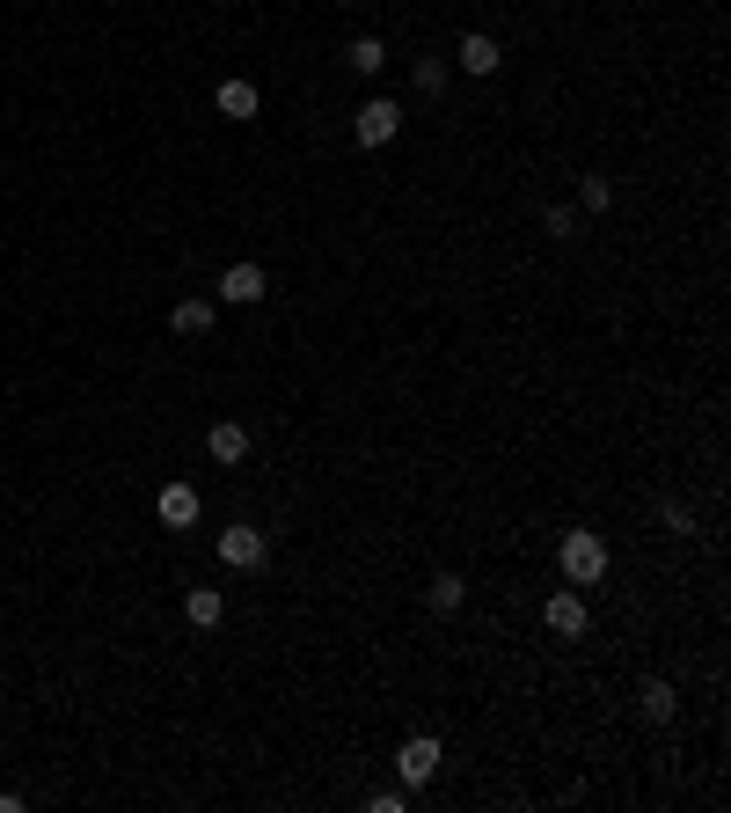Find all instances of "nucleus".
<instances>
[{
	"label": "nucleus",
	"mask_w": 731,
	"mask_h": 813,
	"mask_svg": "<svg viewBox=\"0 0 731 813\" xmlns=\"http://www.w3.org/2000/svg\"><path fill=\"white\" fill-rule=\"evenodd\" d=\"M557 565H563V579H571V586H600V579H608V543H600L592 528H571L557 543Z\"/></svg>",
	"instance_id": "obj_1"
},
{
	"label": "nucleus",
	"mask_w": 731,
	"mask_h": 813,
	"mask_svg": "<svg viewBox=\"0 0 731 813\" xmlns=\"http://www.w3.org/2000/svg\"><path fill=\"white\" fill-rule=\"evenodd\" d=\"M351 132H359V147H388L402 132V110H395V96H373V103L351 118Z\"/></svg>",
	"instance_id": "obj_2"
},
{
	"label": "nucleus",
	"mask_w": 731,
	"mask_h": 813,
	"mask_svg": "<svg viewBox=\"0 0 731 813\" xmlns=\"http://www.w3.org/2000/svg\"><path fill=\"white\" fill-rule=\"evenodd\" d=\"M263 294H271V271H263V265H227L220 271V301L227 308H257Z\"/></svg>",
	"instance_id": "obj_3"
},
{
	"label": "nucleus",
	"mask_w": 731,
	"mask_h": 813,
	"mask_svg": "<svg viewBox=\"0 0 731 813\" xmlns=\"http://www.w3.org/2000/svg\"><path fill=\"white\" fill-rule=\"evenodd\" d=\"M453 67L475 73V81H490V73L505 67V44H498V37H483V30H469L461 44H453Z\"/></svg>",
	"instance_id": "obj_4"
},
{
	"label": "nucleus",
	"mask_w": 731,
	"mask_h": 813,
	"mask_svg": "<svg viewBox=\"0 0 731 813\" xmlns=\"http://www.w3.org/2000/svg\"><path fill=\"white\" fill-rule=\"evenodd\" d=\"M220 565H234V572H257V565H263V528H249V520L220 528Z\"/></svg>",
	"instance_id": "obj_5"
},
{
	"label": "nucleus",
	"mask_w": 731,
	"mask_h": 813,
	"mask_svg": "<svg viewBox=\"0 0 731 813\" xmlns=\"http://www.w3.org/2000/svg\"><path fill=\"white\" fill-rule=\"evenodd\" d=\"M439 762H447V755H439V741H402V747H395V777H402V784H432Z\"/></svg>",
	"instance_id": "obj_6"
},
{
	"label": "nucleus",
	"mask_w": 731,
	"mask_h": 813,
	"mask_svg": "<svg viewBox=\"0 0 731 813\" xmlns=\"http://www.w3.org/2000/svg\"><path fill=\"white\" fill-rule=\"evenodd\" d=\"M154 513H161V528H198V492L191 484H161V498H154Z\"/></svg>",
	"instance_id": "obj_7"
},
{
	"label": "nucleus",
	"mask_w": 731,
	"mask_h": 813,
	"mask_svg": "<svg viewBox=\"0 0 731 813\" xmlns=\"http://www.w3.org/2000/svg\"><path fill=\"white\" fill-rule=\"evenodd\" d=\"M212 110L234 118V125H249L263 110V96H257V81H220V89H212Z\"/></svg>",
	"instance_id": "obj_8"
},
{
	"label": "nucleus",
	"mask_w": 731,
	"mask_h": 813,
	"mask_svg": "<svg viewBox=\"0 0 731 813\" xmlns=\"http://www.w3.org/2000/svg\"><path fill=\"white\" fill-rule=\"evenodd\" d=\"M541 616H549V631H557V637H585V602H578V586H557Z\"/></svg>",
	"instance_id": "obj_9"
},
{
	"label": "nucleus",
	"mask_w": 731,
	"mask_h": 813,
	"mask_svg": "<svg viewBox=\"0 0 731 813\" xmlns=\"http://www.w3.org/2000/svg\"><path fill=\"white\" fill-rule=\"evenodd\" d=\"M206 455H212V462H220V469H234V462H242V455H249V425H234V418H220V425H212V433H206Z\"/></svg>",
	"instance_id": "obj_10"
},
{
	"label": "nucleus",
	"mask_w": 731,
	"mask_h": 813,
	"mask_svg": "<svg viewBox=\"0 0 731 813\" xmlns=\"http://www.w3.org/2000/svg\"><path fill=\"white\" fill-rule=\"evenodd\" d=\"M637 711H644L651 725H665V718H673V711H680V690H673V682H665V674H651L644 690H637Z\"/></svg>",
	"instance_id": "obj_11"
},
{
	"label": "nucleus",
	"mask_w": 731,
	"mask_h": 813,
	"mask_svg": "<svg viewBox=\"0 0 731 813\" xmlns=\"http://www.w3.org/2000/svg\"><path fill=\"white\" fill-rule=\"evenodd\" d=\"M183 616H191L198 631H220V616H227V594H220V586H191V594H183Z\"/></svg>",
	"instance_id": "obj_12"
},
{
	"label": "nucleus",
	"mask_w": 731,
	"mask_h": 813,
	"mask_svg": "<svg viewBox=\"0 0 731 813\" xmlns=\"http://www.w3.org/2000/svg\"><path fill=\"white\" fill-rule=\"evenodd\" d=\"M212 316H220L212 301H176V308H169V330H176V337H206Z\"/></svg>",
	"instance_id": "obj_13"
},
{
	"label": "nucleus",
	"mask_w": 731,
	"mask_h": 813,
	"mask_svg": "<svg viewBox=\"0 0 731 813\" xmlns=\"http://www.w3.org/2000/svg\"><path fill=\"white\" fill-rule=\"evenodd\" d=\"M351 73H381L388 67V44H381V37H351Z\"/></svg>",
	"instance_id": "obj_14"
},
{
	"label": "nucleus",
	"mask_w": 731,
	"mask_h": 813,
	"mask_svg": "<svg viewBox=\"0 0 731 813\" xmlns=\"http://www.w3.org/2000/svg\"><path fill=\"white\" fill-rule=\"evenodd\" d=\"M461 594H469V586L453 579V572H439V579H432V594H424V602H432V616H453V608H461Z\"/></svg>",
	"instance_id": "obj_15"
},
{
	"label": "nucleus",
	"mask_w": 731,
	"mask_h": 813,
	"mask_svg": "<svg viewBox=\"0 0 731 813\" xmlns=\"http://www.w3.org/2000/svg\"><path fill=\"white\" fill-rule=\"evenodd\" d=\"M578 206H585V212H608L614 206V184L608 177H578Z\"/></svg>",
	"instance_id": "obj_16"
},
{
	"label": "nucleus",
	"mask_w": 731,
	"mask_h": 813,
	"mask_svg": "<svg viewBox=\"0 0 731 813\" xmlns=\"http://www.w3.org/2000/svg\"><path fill=\"white\" fill-rule=\"evenodd\" d=\"M418 89L424 96H447V59H418Z\"/></svg>",
	"instance_id": "obj_17"
},
{
	"label": "nucleus",
	"mask_w": 731,
	"mask_h": 813,
	"mask_svg": "<svg viewBox=\"0 0 731 813\" xmlns=\"http://www.w3.org/2000/svg\"><path fill=\"white\" fill-rule=\"evenodd\" d=\"M541 220H549V235H557V242H571V235H578V212L571 206H549Z\"/></svg>",
	"instance_id": "obj_18"
},
{
	"label": "nucleus",
	"mask_w": 731,
	"mask_h": 813,
	"mask_svg": "<svg viewBox=\"0 0 731 813\" xmlns=\"http://www.w3.org/2000/svg\"><path fill=\"white\" fill-rule=\"evenodd\" d=\"M659 513H665V528H673V535H688V528H695V513L680 506V498H665V506H659Z\"/></svg>",
	"instance_id": "obj_19"
}]
</instances>
